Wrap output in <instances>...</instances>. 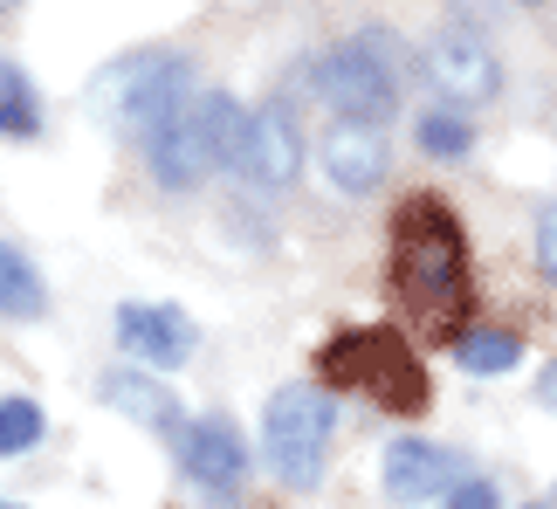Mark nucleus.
Returning a JSON list of instances; mask_svg holds the SVG:
<instances>
[{"label": "nucleus", "mask_w": 557, "mask_h": 509, "mask_svg": "<svg viewBox=\"0 0 557 509\" xmlns=\"http://www.w3.org/2000/svg\"><path fill=\"white\" fill-rule=\"evenodd\" d=\"M41 132V90L21 62L0 55V138H35Z\"/></svg>", "instance_id": "nucleus-15"}, {"label": "nucleus", "mask_w": 557, "mask_h": 509, "mask_svg": "<svg viewBox=\"0 0 557 509\" xmlns=\"http://www.w3.org/2000/svg\"><path fill=\"white\" fill-rule=\"evenodd\" d=\"M413 138H420L426 159H468V152H475V124H468L461 111H426L413 124Z\"/></svg>", "instance_id": "nucleus-17"}, {"label": "nucleus", "mask_w": 557, "mask_h": 509, "mask_svg": "<svg viewBox=\"0 0 557 509\" xmlns=\"http://www.w3.org/2000/svg\"><path fill=\"white\" fill-rule=\"evenodd\" d=\"M97 399H103L111 413L138 420L145 434H165L173 448H180V434L193 427V420H186V407H180V393L165 386V378H152L145 365H111V372L97 378Z\"/></svg>", "instance_id": "nucleus-9"}, {"label": "nucleus", "mask_w": 557, "mask_h": 509, "mask_svg": "<svg viewBox=\"0 0 557 509\" xmlns=\"http://www.w3.org/2000/svg\"><path fill=\"white\" fill-rule=\"evenodd\" d=\"M455 469H461V461L447 455V448L406 434V440L385 448V496H393V502H426V496H441V489H461Z\"/></svg>", "instance_id": "nucleus-13"}, {"label": "nucleus", "mask_w": 557, "mask_h": 509, "mask_svg": "<svg viewBox=\"0 0 557 509\" xmlns=\"http://www.w3.org/2000/svg\"><path fill=\"white\" fill-rule=\"evenodd\" d=\"M8 8H21V0H0V14H8Z\"/></svg>", "instance_id": "nucleus-23"}, {"label": "nucleus", "mask_w": 557, "mask_h": 509, "mask_svg": "<svg viewBox=\"0 0 557 509\" xmlns=\"http://www.w3.org/2000/svg\"><path fill=\"white\" fill-rule=\"evenodd\" d=\"M393 296L426 345H461V331H475L468 235L434 194H406L393 214Z\"/></svg>", "instance_id": "nucleus-1"}, {"label": "nucleus", "mask_w": 557, "mask_h": 509, "mask_svg": "<svg viewBox=\"0 0 557 509\" xmlns=\"http://www.w3.org/2000/svg\"><path fill=\"white\" fill-rule=\"evenodd\" d=\"M537 407H550V413H557V358L537 372Z\"/></svg>", "instance_id": "nucleus-21"}, {"label": "nucleus", "mask_w": 557, "mask_h": 509, "mask_svg": "<svg viewBox=\"0 0 557 509\" xmlns=\"http://www.w3.org/2000/svg\"><path fill=\"white\" fill-rule=\"evenodd\" d=\"M0 509H14V502H0Z\"/></svg>", "instance_id": "nucleus-25"}, {"label": "nucleus", "mask_w": 557, "mask_h": 509, "mask_svg": "<svg viewBox=\"0 0 557 509\" xmlns=\"http://www.w3.org/2000/svg\"><path fill=\"white\" fill-rule=\"evenodd\" d=\"M455 8H461V14H488V8H496V0H455Z\"/></svg>", "instance_id": "nucleus-22"}, {"label": "nucleus", "mask_w": 557, "mask_h": 509, "mask_svg": "<svg viewBox=\"0 0 557 509\" xmlns=\"http://www.w3.org/2000/svg\"><path fill=\"white\" fill-rule=\"evenodd\" d=\"M317 372H324L331 386L372 393V407H385V413H420L426 399H434V386H426V372H420V358L406 351V337L385 331V324L337 331L331 345H324V358H317Z\"/></svg>", "instance_id": "nucleus-4"}, {"label": "nucleus", "mask_w": 557, "mask_h": 509, "mask_svg": "<svg viewBox=\"0 0 557 509\" xmlns=\"http://www.w3.org/2000/svg\"><path fill=\"white\" fill-rule=\"evenodd\" d=\"M193 103V62L173 49H138L103 62L90 83V117H103L117 138H152Z\"/></svg>", "instance_id": "nucleus-2"}, {"label": "nucleus", "mask_w": 557, "mask_h": 509, "mask_svg": "<svg viewBox=\"0 0 557 509\" xmlns=\"http://www.w3.org/2000/svg\"><path fill=\"white\" fill-rule=\"evenodd\" d=\"M537 262H544V275L557 283V207H544V214H537Z\"/></svg>", "instance_id": "nucleus-19"}, {"label": "nucleus", "mask_w": 557, "mask_h": 509, "mask_svg": "<svg viewBox=\"0 0 557 509\" xmlns=\"http://www.w3.org/2000/svg\"><path fill=\"white\" fill-rule=\"evenodd\" d=\"M420 76H426V90H434L447 111H482V103H496L503 90V62L496 49L482 41V28H434L420 41Z\"/></svg>", "instance_id": "nucleus-7"}, {"label": "nucleus", "mask_w": 557, "mask_h": 509, "mask_svg": "<svg viewBox=\"0 0 557 509\" xmlns=\"http://www.w3.org/2000/svg\"><path fill=\"white\" fill-rule=\"evenodd\" d=\"M117 345H124V358H138L145 372H173L193 358V345H200V324H193L180 303H124L117 310Z\"/></svg>", "instance_id": "nucleus-8"}, {"label": "nucleus", "mask_w": 557, "mask_h": 509, "mask_svg": "<svg viewBox=\"0 0 557 509\" xmlns=\"http://www.w3.org/2000/svg\"><path fill=\"white\" fill-rule=\"evenodd\" d=\"M242 145H248V111L227 90H207V97H193L165 132L145 138V173H152L165 194H193L207 173L242 165Z\"/></svg>", "instance_id": "nucleus-3"}, {"label": "nucleus", "mask_w": 557, "mask_h": 509, "mask_svg": "<svg viewBox=\"0 0 557 509\" xmlns=\"http://www.w3.org/2000/svg\"><path fill=\"white\" fill-rule=\"evenodd\" d=\"M447 509H503V496L488 482H461V489H447Z\"/></svg>", "instance_id": "nucleus-20"}, {"label": "nucleus", "mask_w": 557, "mask_h": 509, "mask_svg": "<svg viewBox=\"0 0 557 509\" xmlns=\"http://www.w3.org/2000/svg\"><path fill=\"white\" fill-rule=\"evenodd\" d=\"M523 509H550V502H523Z\"/></svg>", "instance_id": "nucleus-24"}, {"label": "nucleus", "mask_w": 557, "mask_h": 509, "mask_svg": "<svg viewBox=\"0 0 557 509\" xmlns=\"http://www.w3.org/2000/svg\"><path fill=\"white\" fill-rule=\"evenodd\" d=\"M180 461H186V475L200 482L207 496H234L248 482V440L234 420L221 413H207V420H193V427L180 434Z\"/></svg>", "instance_id": "nucleus-10"}, {"label": "nucleus", "mask_w": 557, "mask_h": 509, "mask_svg": "<svg viewBox=\"0 0 557 509\" xmlns=\"http://www.w3.org/2000/svg\"><path fill=\"white\" fill-rule=\"evenodd\" d=\"M317 159H324V173H331L337 194H372V186L385 179V165H393L379 124H331L324 145H317Z\"/></svg>", "instance_id": "nucleus-12"}, {"label": "nucleus", "mask_w": 557, "mask_h": 509, "mask_svg": "<svg viewBox=\"0 0 557 509\" xmlns=\"http://www.w3.org/2000/svg\"><path fill=\"white\" fill-rule=\"evenodd\" d=\"M331 434H337V407L317 378H289V386L269 393L262 407V455L269 469L283 475V489H317L324 482V455H331Z\"/></svg>", "instance_id": "nucleus-5"}, {"label": "nucleus", "mask_w": 557, "mask_h": 509, "mask_svg": "<svg viewBox=\"0 0 557 509\" xmlns=\"http://www.w3.org/2000/svg\"><path fill=\"white\" fill-rule=\"evenodd\" d=\"M248 186H289L304 173V138H296V117L283 103H262V111H248V145H242V165H234Z\"/></svg>", "instance_id": "nucleus-11"}, {"label": "nucleus", "mask_w": 557, "mask_h": 509, "mask_svg": "<svg viewBox=\"0 0 557 509\" xmlns=\"http://www.w3.org/2000/svg\"><path fill=\"white\" fill-rule=\"evenodd\" d=\"M304 76L317 83V97H324L345 124H385L399 111V41L385 28L324 49Z\"/></svg>", "instance_id": "nucleus-6"}, {"label": "nucleus", "mask_w": 557, "mask_h": 509, "mask_svg": "<svg viewBox=\"0 0 557 509\" xmlns=\"http://www.w3.org/2000/svg\"><path fill=\"white\" fill-rule=\"evenodd\" d=\"M455 358H461L475 378H488V372H509V365L523 358V337H517V331H496V324H475V331H461Z\"/></svg>", "instance_id": "nucleus-16"}, {"label": "nucleus", "mask_w": 557, "mask_h": 509, "mask_svg": "<svg viewBox=\"0 0 557 509\" xmlns=\"http://www.w3.org/2000/svg\"><path fill=\"white\" fill-rule=\"evenodd\" d=\"M0 316H21V324L49 316V283H41V269L8 241H0Z\"/></svg>", "instance_id": "nucleus-14"}, {"label": "nucleus", "mask_w": 557, "mask_h": 509, "mask_svg": "<svg viewBox=\"0 0 557 509\" xmlns=\"http://www.w3.org/2000/svg\"><path fill=\"white\" fill-rule=\"evenodd\" d=\"M41 434H49V420L35 399H0V455H28Z\"/></svg>", "instance_id": "nucleus-18"}]
</instances>
